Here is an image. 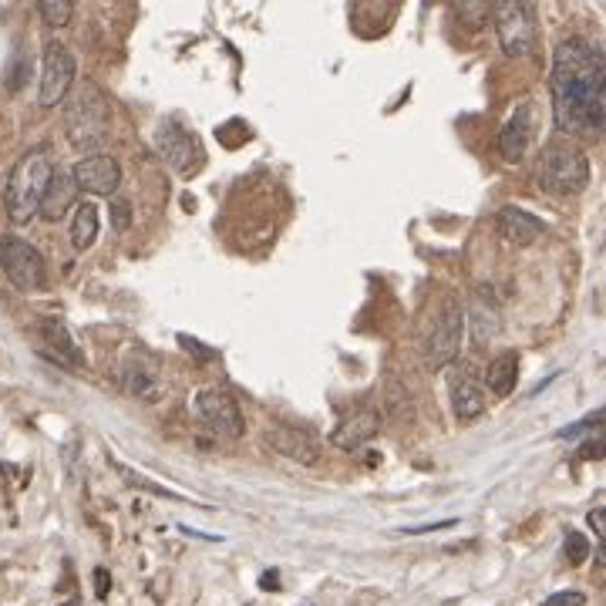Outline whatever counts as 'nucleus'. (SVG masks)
<instances>
[{
    "instance_id": "obj_34",
    "label": "nucleus",
    "mask_w": 606,
    "mask_h": 606,
    "mask_svg": "<svg viewBox=\"0 0 606 606\" xmlns=\"http://www.w3.org/2000/svg\"><path fill=\"white\" fill-rule=\"evenodd\" d=\"M263 590H277V573H273V569L263 576Z\"/></svg>"
},
{
    "instance_id": "obj_24",
    "label": "nucleus",
    "mask_w": 606,
    "mask_h": 606,
    "mask_svg": "<svg viewBox=\"0 0 606 606\" xmlns=\"http://www.w3.org/2000/svg\"><path fill=\"white\" fill-rule=\"evenodd\" d=\"M603 411H593V415H586L583 421H573V425H566V428H559V438H566V442H573V438H586L593 431V435H600V428H603Z\"/></svg>"
},
{
    "instance_id": "obj_31",
    "label": "nucleus",
    "mask_w": 606,
    "mask_h": 606,
    "mask_svg": "<svg viewBox=\"0 0 606 606\" xmlns=\"http://www.w3.org/2000/svg\"><path fill=\"white\" fill-rule=\"evenodd\" d=\"M179 344L186 347V351H192V357H196V361H213V357H216V351H213V347H206V344L192 341L189 334H179Z\"/></svg>"
},
{
    "instance_id": "obj_2",
    "label": "nucleus",
    "mask_w": 606,
    "mask_h": 606,
    "mask_svg": "<svg viewBox=\"0 0 606 606\" xmlns=\"http://www.w3.org/2000/svg\"><path fill=\"white\" fill-rule=\"evenodd\" d=\"M54 169H58V165H54V155L48 145H34V149H27L21 159L14 162L11 176H7V189H4V206L11 223L27 226L41 213V202L48 196Z\"/></svg>"
},
{
    "instance_id": "obj_32",
    "label": "nucleus",
    "mask_w": 606,
    "mask_h": 606,
    "mask_svg": "<svg viewBox=\"0 0 606 606\" xmlns=\"http://www.w3.org/2000/svg\"><path fill=\"white\" fill-rule=\"evenodd\" d=\"M95 586H98V596H108V590H112V576H108V569H95Z\"/></svg>"
},
{
    "instance_id": "obj_10",
    "label": "nucleus",
    "mask_w": 606,
    "mask_h": 606,
    "mask_svg": "<svg viewBox=\"0 0 606 606\" xmlns=\"http://www.w3.org/2000/svg\"><path fill=\"white\" fill-rule=\"evenodd\" d=\"M155 145H159V155L172 172L189 176V172L196 169L199 142H196V135L179 122V118H162L159 128H155Z\"/></svg>"
},
{
    "instance_id": "obj_28",
    "label": "nucleus",
    "mask_w": 606,
    "mask_h": 606,
    "mask_svg": "<svg viewBox=\"0 0 606 606\" xmlns=\"http://www.w3.org/2000/svg\"><path fill=\"white\" fill-rule=\"evenodd\" d=\"M408 394L401 391V384L398 381H388V411L394 408V415H404L408 411Z\"/></svg>"
},
{
    "instance_id": "obj_17",
    "label": "nucleus",
    "mask_w": 606,
    "mask_h": 606,
    "mask_svg": "<svg viewBox=\"0 0 606 606\" xmlns=\"http://www.w3.org/2000/svg\"><path fill=\"white\" fill-rule=\"evenodd\" d=\"M516 384H519V354L516 351H502L489 364V371H485L482 388H489L495 398H509V394L516 391Z\"/></svg>"
},
{
    "instance_id": "obj_16",
    "label": "nucleus",
    "mask_w": 606,
    "mask_h": 606,
    "mask_svg": "<svg viewBox=\"0 0 606 606\" xmlns=\"http://www.w3.org/2000/svg\"><path fill=\"white\" fill-rule=\"evenodd\" d=\"M452 408L462 425L482 418V411H485V388H482V381L475 378V371H468V367L452 378Z\"/></svg>"
},
{
    "instance_id": "obj_23",
    "label": "nucleus",
    "mask_w": 606,
    "mask_h": 606,
    "mask_svg": "<svg viewBox=\"0 0 606 606\" xmlns=\"http://www.w3.org/2000/svg\"><path fill=\"white\" fill-rule=\"evenodd\" d=\"M455 17L462 21L468 31H479V27L492 17V4H455Z\"/></svg>"
},
{
    "instance_id": "obj_6",
    "label": "nucleus",
    "mask_w": 606,
    "mask_h": 606,
    "mask_svg": "<svg viewBox=\"0 0 606 606\" xmlns=\"http://www.w3.org/2000/svg\"><path fill=\"white\" fill-rule=\"evenodd\" d=\"M192 408H196L199 425L206 428L209 435L223 438V442L243 438L246 421H243L240 401H236L226 388H202L196 394V401H192Z\"/></svg>"
},
{
    "instance_id": "obj_12",
    "label": "nucleus",
    "mask_w": 606,
    "mask_h": 606,
    "mask_svg": "<svg viewBox=\"0 0 606 606\" xmlns=\"http://www.w3.org/2000/svg\"><path fill=\"white\" fill-rule=\"evenodd\" d=\"M266 445H270L273 455L287 458V462L297 465H320V442L310 428H297V425H273L266 428Z\"/></svg>"
},
{
    "instance_id": "obj_11",
    "label": "nucleus",
    "mask_w": 606,
    "mask_h": 606,
    "mask_svg": "<svg viewBox=\"0 0 606 606\" xmlns=\"http://www.w3.org/2000/svg\"><path fill=\"white\" fill-rule=\"evenodd\" d=\"M532 135H536V108H532L529 98H522L512 105V112L505 115V122L499 128V155L512 165L522 162Z\"/></svg>"
},
{
    "instance_id": "obj_25",
    "label": "nucleus",
    "mask_w": 606,
    "mask_h": 606,
    "mask_svg": "<svg viewBox=\"0 0 606 606\" xmlns=\"http://www.w3.org/2000/svg\"><path fill=\"white\" fill-rule=\"evenodd\" d=\"M41 17L51 27H64V24L71 21V4H68V0H44V4H41Z\"/></svg>"
},
{
    "instance_id": "obj_1",
    "label": "nucleus",
    "mask_w": 606,
    "mask_h": 606,
    "mask_svg": "<svg viewBox=\"0 0 606 606\" xmlns=\"http://www.w3.org/2000/svg\"><path fill=\"white\" fill-rule=\"evenodd\" d=\"M549 98L563 132L600 139L606 125V58L600 44L590 38H566L556 44Z\"/></svg>"
},
{
    "instance_id": "obj_26",
    "label": "nucleus",
    "mask_w": 606,
    "mask_h": 606,
    "mask_svg": "<svg viewBox=\"0 0 606 606\" xmlns=\"http://www.w3.org/2000/svg\"><path fill=\"white\" fill-rule=\"evenodd\" d=\"M118 472H122V475H125V479H128V482H132V485H139V489H142V492H152V495H159V499H179V495H176V492L162 489V485H159V482L145 479V475H139V472H132V468H122V465H118Z\"/></svg>"
},
{
    "instance_id": "obj_13",
    "label": "nucleus",
    "mask_w": 606,
    "mask_h": 606,
    "mask_svg": "<svg viewBox=\"0 0 606 606\" xmlns=\"http://www.w3.org/2000/svg\"><path fill=\"white\" fill-rule=\"evenodd\" d=\"M71 176H75L81 192H91L95 199H112L118 186H122V165H118L112 155L95 152V155H85V159L71 169Z\"/></svg>"
},
{
    "instance_id": "obj_21",
    "label": "nucleus",
    "mask_w": 606,
    "mask_h": 606,
    "mask_svg": "<svg viewBox=\"0 0 606 606\" xmlns=\"http://www.w3.org/2000/svg\"><path fill=\"white\" fill-rule=\"evenodd\" d=\"M98 219L101 216L95 202H81L75 209V216H71V243H75V250H88L98 240Z\"/></svg>"
},
{
    "instance_id": "obj_8",
    "label": "nucleus",
    "mask_w": 606,
    "mask_h": 606,
    "mask_svg": "<svg viewBox=\"0 0 606 606\" xmlns=\"http://www.w3.org/2000/svg\"><path fill=\"white\" fill-rule=\"evenodd\" d=\"M78 61L68 44L48 41L44 44V61H41V81H38V105L41 108H58L64 95L75 85Z\"/></svg>"
},
{
    "instance_id": "obj_5",
    "label": "nucleus",
    "mask_w": 606,
    "mask_h": 606,
    "mask_svg": "<svg viewBox=\"0 0 606 606\" xmlns=\"http://www.w3.org/2000/svg\"><path fill=\"white\" fill-rule=\"evenodd\" d=\"M492 24H495V38H499V48L505 58H529V54L536 51L539 21H536V7L532 4L509 0V4L492 7Z\"/></svg>"
},
{
    "instance_id": "obj_9",
    "label": "nucleus",
    "mask_w": 606,
    "mask_h": 606,
    "mask_svg": "<svg viewBox=\"0 0 606 606\" xmlns=\"http://www.w3.org/2000/svg\"><path fill=\"white\" fill-rule=\"evenodd\" d=\"M0 270L17 290H41L48 283L44 256L21 236H0Z\"/></svg>"
},
{
    "instance_id": "obj_18",
    "label": "nucleus",
    "mask_w": 606,
    "mask_h": 606,
    "mask_svg": "<svg viewBox=\"0 0 606 606\" xmlns=\"http://www.w3.org/2000/svg\"><path fill=\"white\" fill-rule=\"evenodd\" d=\"M75 196H78V182H75V176H71L68 169H54L51 186H48V196H44V202H41V216H44V219H61L64 209H68L71 202H75Z\"/></svg>"
},
{
    "instance_id": "obj_4",
    "label": "nucleus",
    "mask_w": 606,
    "mask_h": 606,
    "mask_svg": "<svg viewBox=\"0 0 606 606\" xmlns=\"http://www.w3.org/2000/svg\"><path fill=\"white\" fill-rule=\"evenodd\" d=\"M536 186L546 196H576L590 186V159L573 145H549L536 162Z\"/></svg>"
},
{
    "instance_id": "obj_33",
    "label": "nucleus",
    "mask_w": 606,
    "mask_h": 606,
    "mask_svg": "<svg viewBox=\"0 0 606 606\" xmlns=\"http://www.w3.org/2000/svg\"><path fill=\"white\" fill-rule=\"evenodd\" d=\"M590 526H593V532H596V539H603V536H606V526H603V509H593V512H590Z\"/></svg>"
},
{
    "instance_id": "obj_19",
    "label": "nucleus",
    "mask_w": 606,
    "mask_h": 606,
    "mask_svg": "<svg viewBox=\"0 0 606 606\" xmlns=\"http://www.w3.org/2000/svg\"><path fill=\"white\" fill-rule=\"evenodd\" d=\"M41 337L48 341V357H54L58 364H64V367L81 364L78 347H75V341H71V334L64 324H58V320H41Z\"/></svg>"
},
{
    "instance_id": "obj_15",
    "label": "nucleus",
    "mask_w": 606,
    "mask_h": 606,
    "mask_svg": "<svg viewBox=\"0 0 606 606\" xmlns=\"http://www.w3.org/2000/svg\"><path fill=\"white\" fill-rule=\"evenodd\" d=\"M378 431H381V415L371 408H364V411H354L351 418H344L341 425L334 428L330 445H334L337 452H361Z\"/></svg>"
},
{
    "instance_id": "obj_30",
    "label": "nucleus",
    "mask_w": 606,
    "mask_h": 606,
    "mask_svg": "<svg viewBox=\"0 0 606 606\" xmlns=\"http://www.w3.org/2000/svg\"><path fill=\"white\" fill-rule=\"evenodd\" d=\"M586 603V593L580 590H563V593H553L543 606H583Z\"/></svg>"
},
{
    "instance_id": "obj_14",
    "label": "nucleus",
    "mask_w": 606,
    "mask_h": 606,
    "mask_svg": "<svg viewBox=\"0 0 606 606\" xmlns=\"http://www.w3.org/2000/svg\"><path fill=\"white\" fill-rule=\"evenodd\" d=\"M495 229H499L502 243L516 246V250L532 246L549 233V226L543 219L532 216L529 209H522V206H499V213H495Z\"/></svg>"
},
{
    "instance_id": "obj_20",
    "label": "nucleus",
    "mask_w": 606,
    "mask_h": 606,
    "mask_svg": "<svg viewBox=\"0 0 606 606\" xmlns=\"http://www.w3.org/2000/svg\"><path fill=\"white\" fill-rule=\"evenodd\" d=\"M122 388L135 394L139 401H159L162 398V381L159 374L149 371L145 364H125L122 367Z\"/></svg>"
},
{
    "instance_id": "obj_27",
    "label": "nucleus",
    "mask_w": 606,
    "mask_h": 606,
    "mask_svg": "<svg viewBox=\"0 0 606 606\" xmlns=\"http://www.w3.org/2000/svg\"><path fill=\"white\" fill-rule=\"evenodd\" d=\"M112 226L118 229V233L132 229V202L128 199H112Z\"/></svg>"
},
{
    "instance_id": "obj_22",
    "label": "nucleus",
    "mask_w": 606,
    "mask_h": 606,
    "mask_svg": "<svg viewBox=\"0 0 606 606\" xmlns=\"http://www.w3.org/2000/svg\"><path fill=\"white\" fill-rule=\"evenodd\" d=\"M563 556L569 566H583L586 559H590V539L583 536V532H566V543H563Z\"/></svg>"
},
{
    "instance_id": "obj_7",
    "label": "nucleus",
    "mask_w": 606,
    "mask_h": 606,
    "mask_svg": "<svg viewBox=\"0 0 606 606\" xmlns=\"http://www.w3.org/2000/svg\"><path fill=\"white\" fill-rule=\"evenodd\" d=\"M462 341H465V310L458 300H448L438 314L435 327H431L428 341H425V367L438 371L445 364H455L458 354H462Z\"/></svg>"
},
{
    "instance_id": "obj_3",
    "label": "nucleus",
    "mask_w": 606,
    "mask_h": 606,
    "mask_svg": "<svg viewBox=\"0 0 606 606\" xmlns=\"http://www.w3.org/2000/svg\"><path fill=\"white\" fill-rule=\"evenodd\" d=\"M64 128H68V142L85 155L101 152V145L112 139V112H108V101L95 85L81 88L75 95Z\"/></svg>"
},
{
    "instance_id": "obj_29",
    "label": "nucleus",
    "mask_w": 606,
    "mask_h": 606,
    "mask_svg": "<svg viewBox=\"0 0 606 606\" xmlns=\"http://www.w3.org/2000/svg\"><path fill=\"white\" fill-rule=\"evenodd\" d=\"M596 458H603V435H590V442L576 452V462H596Z\"/></svg>"
}]
</instances>
